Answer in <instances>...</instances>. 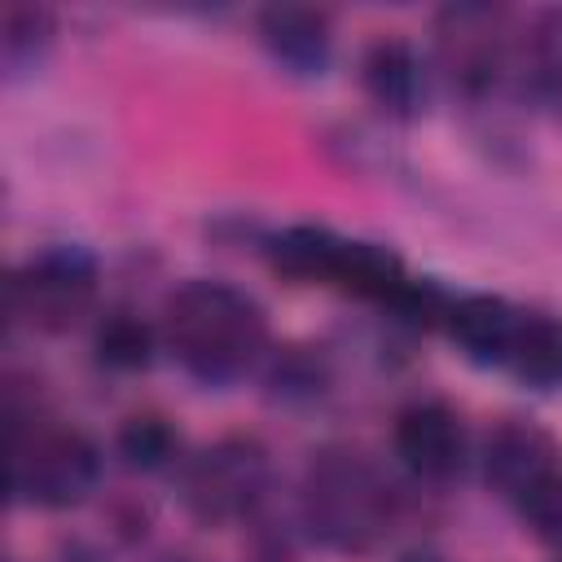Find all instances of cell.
Here are the masks:
<instances>
[{
  "instance_id": "obj_7",
  "label": "cell",
  "mask_w": 562,
  "mask_h": 562,
  "mask_svg": "<svg viewBox=\"0 0 562 562\" xmlns=\"http://www.w3.org/2000/svg\"><path fill=\"white\" fill-rule=\"evenodd\" d=\"M439 57L461 88L470 92L487 88L505 70V57H509V44L501 40V13L479 9V4L448 9L439 18Z\"/></svg>"
},
{
  "instance_id": "obj_2",
  "label": "cell",
  "mask_w": 562,
  "mask_h": 562,
  "mask_svg": "<svg viewBox=\"0 0 562 562\" xmlns=\"http://www.w3.org/2000/svg\"><path fill=\"white\" fill-rule=\"evenodd\" d=\"M303 522L321 544L364 553L391 522V487L360 452L325 448L303 474Z\"/></svg>"
},
{
  "instance_id": "obj_18",
  "label": "cell",
  "mask_w": 562,
  "mask_h": 562,
  "mask_svg": "<svg viewBox=\"0 0 562 562\" xmlns=\"http://www.w3.org/2000/svg\"><path fill=\"white\" fill-rule=\"evenodd\" d=\"M522 518L540 531V536H558L562 540V461L549 465L522 496H518Z\"/></svg>"
},
{
  "instance_id": "obj_17",
  "label": "cell",
  "mask_w": 562,
  "mask_h": 562,
  "mask_svg": "<svg viewBox=\"0 0 562 562\" xmlns=\"http://www.w3.org/2000/svg\"><path fill=\"white\" fill-rule=\"evenodd\" d=\"M176 452V435L162 417L145 413V417H127L123 430H119V457L132 465V470H162Z\"/></svg>"
},
{
  "instance_id": "obj_15",
  "label": "cell",
  "mask_w": 562,
  "mask_h": 562,
  "mask_svg": "<svg viewBox=\"0 0 562 562\" xmlns=\"http://www.w3.org/2000/svg\"><path fill=\"white\" fill-rule=\"evenodd\" d=\"M149 351H154V334L140 316L132 312H110L101 325H97V360L110 364V369H140L149 364Z\"/></svg>"
},
{
  "instance_id": "obj_12",
  "label": "cell",
  "mask_w": 562,
  "mask_h": 562,
  "mask_svg": "<svg viewBox=\"0 0 562 562\" xmlns=\"http://www.w3.org/2000/svg\"><path fill=\"white\" fill-rule=\"evenodd\" d=\"M518 312H522V307H514V303H505V299H492V294H461V299H448V307H443V329L452 334V342H457L465 356H474V360H483V364H501Z\"/></svg>"
},
{
  "instance_id": "obj_8",
  "label": "cell",
  "mask_w": 562,
  "mask_h": 562,
  "mask_svg": "<svg viewBox=\"0 0 562 562\" xmlns=\"http://www.w3.org/2000/svg\"><path fill=\"white\" fill-rule=\"evenodd\" d=\"M395 457L417 479H448L465 457V430L452 408L422 400L395 417Z\"/></svg>"
},
{
  "instance_id": "obj_9",
  "label": "cell",
  "mask_w": 562,
  "mask_h": 562,
  "mask_svg": "<svg viewBox=\"0 0 562 562\" xmlns=\"http://www.w3.org/2000/svg\"><path fill=\"white\" fill-rule=\"evenodd\" d=\"M562 457H558L553 439L544 430H536L531 422H505V426H496L487 435V448H483V474L509 501H518Z\"/></svg>"
},
{
  "instance_id": "obj_6",
  "label": "cell",
  "mask_w": 562,
  "mask_h": 562,
  "mask_svg": "<svg viewBox=\"0 0 562 562\" xmlns=\"http://www.w3.org/2000/svg\"><path fill=\"white\" fill-rule=\"evenodd\" d=\"M268 492V457L255 439L228 435L184 465V505L202 522L246 518Z\"/></svg>"
},
{
  "instance_id": "obj_16",
  "label": "cell",
  "mask_w": 562,
  "mask_h": 562,
  "mask_svg": "<svg viewBox=\"0 0 562 562\" xmlns=\"http://www.w3.org/2000/svg\"><path fill=\"white\" fill-rule=\"evenodd\" d=\"M53 40V22L44 9H4V35H0V53H4V70L9 75H22L40 61V53L48 48Z\"/></svg>"
},
{
  "instance_id": "obj_10",
  "label": "cell",
  "mask_w": 562,
  "mask_h": 562,
  "mask_svg": "<svg viewBox=\"0 0 562 562\" xmlns=\"http://www.w3.org/2000/svg\"><path fill=\"white\" fill-rule=\"evenodd\" d=\"M263 48L294 75H316L329 61V18L307 4H272L259 13Z\"/></svg>"
},
{
  "instance_id": "obj_11",
  "label": "cell",
  "mask_w": 562,
  "mask_h": 562,
  "mask_svg": "<svg viewBox=\"0 0 562 562\" xmlns=\"http://www.w3.org/2000/svg\"><path fill=\"white\" fill-rule=\"evenodd\" d=\"M505 70H514L527 97H558L562 92V9H540L509 44Z\"/></svg>"
},
{
  "instance_id": "obj_4",
  "label": "cell",
  "mask_w": 562,
  "mask_h": 562,
  "mask_svg": "<svg viewBox=\"0 0 562 562\" xmlns=\"http://www.w3.org/2000/svg\"><path fill=\"white\" fill-rule=\"evenodd\" d=\"M277 263L294 277H316V281H334L351 294H364L373 303L400 307L413 277H404L400 259L382 246L369 241H347L334 237L325 228H294L277 241Z\"/></svg>"
},
{
  "instance_id": "obj_19",
  "label": "cell",
  "mask_w": 562,
  "mask_h": 562,
  "mask_svg": "<svg viewBox=\"0 0 562 562\" xmlns=\"http://www.w3.org/2000/svg\"><path fill=\"white\" fill-rule=\"evenodd\" d=\"M408 562H439V558H408Z\"/></svg>"
},
{
  "instance_id": "obj_1",
  "label": "cell",
  "mask_w": 562,
  "mask_h": 562,
  "mask_svg": "<svg viewBox=\"0 0 562 562\" xmlns=\"http://www.w3.org/2000/svg\"><path fill=\"white\" fill-rule=\"evenodd\" d=\"M162 338L171 356L206 386L237 382L268 342L263 307L224 281H184L162 307Z\"/></svg>"
},
{
  "instance_id": "obj_3",
  "label": "cell",
  "mask_w": 562,
  "mask_h": 562,
  "mask_svg": "<svg viewBox=\"0 0 562 562\" xmlns=\"http://www.w3.org/2000/svg\"><path fill=\"white\" fill-rule=\"evenodd\" d=\"M101 474V452L88 435L66 426H18L13 430V496L40 509L79 505Z\"/></svg>"
},
{
  "instance_id": "obj_14",
  "label": "cell",
  "mask_w": 562,
  "mask_h": 562,
  "mask_svg": "<svg viewBox=\"0 0 562 562\" xmlns=\"http://www.w3.org/2000/svg\"><path fill=\"white\" fill-rule=\"evenodd\" d=\"M360 79H364V92L373 97V105H382L386 114L408 119V114L422 110L426 75H422L417 53L404 40H378L364 53V75Z\"/></svg>"
},
{
  "instance_id": "obj_5",
  "label": "cell",
  "mask_w": 562,
  "mask_h": 562,
  "mask_svg": "<svg viewBox=\"0 0 562 562\" xmlns=\"http://www.w3.org/2000/svg\"><path fill=\"white\" fill-rule=\"evenodd\" d=\"M92 299H97V263L75 246H53L35 255L9 281V312L44 334L70 329L79 316H88Z\"/></svg>"
},
{
  "instance_id": "obj_13",
  "label": "cell",
  "mask_w": 562,
  "mask_h": 562,
  "mask_svg": "<svg viewBox=\"0 0 562 562\" xmlns=\"http://www.w3.org/2000/svg\"><path fill=\"white\" fill-rule=\"evenodd\" d=\"M501 369L527 386L562 391V321L549 312H518Z\"/></svg>"
}]
</instances>
